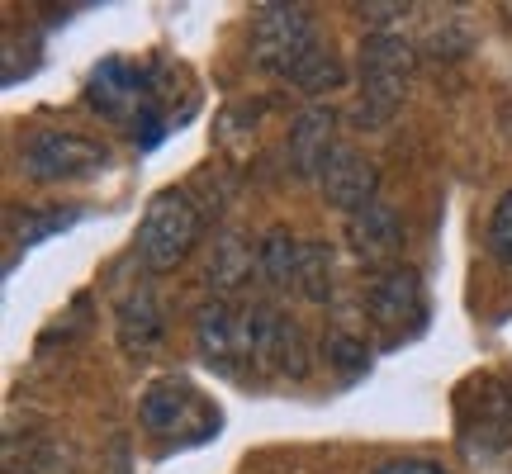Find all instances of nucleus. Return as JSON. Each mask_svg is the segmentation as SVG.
<instances>
[{"mask_svg": "<svg viewBox=\"0 0 512 474\" xmlns=\"http://www.w3.org/2000/svg\"><path fill=\"white\" fill-rule=\"evenodd\" d=\"M408 81H413V48L399 34L366 38V48H361V105H356L361 128L389 124L394 110L403 105V95H408Z\"/></svg>", "mask_w": 512, "mask_h": 474, "instance_id": "1", "label": "nucleus"}, {"mask_svg": "<svg viewBox=\"0 0 512 474\" xmlns=\"http://www.w3.org/2000/svg\"><path fill=\"white\" fill-rule=\"evenodd\" d=\"M200 209L190 204L185 190H162V195H152L143 214V228H138V247H143V261L152 271H171V266H181L190 247L200 242Z\"/></svg>", "mask_w": 512, "mask_h": 474, "instance_id": "2", "label": "nucleus"}, {"mask_svg": "<svg viewBox=\"0 0 512 474\" xmlns=\"http://www.w3.org/2000/svg\"><path fill=\"white\" fill-rule=\"evenodd\" d=\"M313 53H318V34L299 5H261V15L252 19V62L261 72L294 76Z\"/></svg>", "mask_w": 512, "mask_h": 474, "instance_id": "3", "label": "nucleus"}, {"mask_svg": "<svg viewBox=\"0 0 512 474\" xmlns=\"http://www.w3.org/2000/svg\"><path fill=\"white\" fill-rule=\"evenodd\" d=\"M86 100H91L100 114H110V119H119V124H128V128H138L143 119H157V114L166 119L162 86H152L147 72H138L133 62H119V57L100 62L91 72Z\"/></svg>", "mask_w": 512, "mask_h": 474, "instance_id": "4", "label": "nucleus"}, {"mask_svg": "<svg viewBox=\"0 0 512 474\" xmlns=\"http://www.w3.org/2000/svg\"><path fill=\"white\" fill-rule=\"evenodd\" d=\"M105 166H110V152L81 133H38L24 147V176L38 185L86 181V176H100Z\"/></svg>", "mask_w": 512, "mask_h": 474, "instance_id": "5", "label": "nucleus"}, {"mask_svg": "<svg viewBox=\"0 0 512 474\" xmlns=\"http://www.w3.org/2000/svg\"><path fill=\"white\" fill-rule=\"evenodd\" d=\"M143 422H147V432L181 437L185 427H195V437H214V432H219V408L204 399L195 384L166 380V384H152V389H147Z\"/></svg>", "mask_w": 512, "mask_h": 474, "instance_id": "6", "label": "nucleus"}, {"mask_svg": "<svg viewBox=\"0 0 512 474\" xmlns=\"http://www.w3.org/2000/svg\"><path fill=\"white\" fill-rule=\"evenodd\" d=\"M195 347L204 351V361L223 370V375H252V347H247V313L228 309V304H204L195 318Z\"/></svg>", "mask_w": 512, "mask_h": 474, "instance_id": "7", "label": "nucleus"}, {"mask_svg": "<svg viewBox=\"0 0 512 474\" xmlns=\"http://www.w3.org/2000/svg\"><path fill=\"white\" fill-rule=\"evenodd\" d=\"M318 185H323V200L332 209H342V214H356V209H366L375 204V185H380V171L370 157H361L356 147H337L323 171H318Z\"/></svg>", "mask_w": 512, "mask_h": 474, "instance_id": "8", "label": "nucleus"}, {"mask_svg": "<svg viewBox=\"0 0 512 474\" xmlns=\"http://www.w3.org/2000/svg\"><path fill=\"white\" fill-rule=\"evenodd\" d=\"M347 242L351 252L361 256L366 266H384V261H394L403 247V228H399V214L389 209V204H366V209H356L347 219Z\"/></svg>", "mask_w": 512, "mask_h": 474, "instance_id": "9", "label": "nucleus"}, {"mask_svg": "<svg viewBox=\"0 0 512 474\" xmlns=\"http://www.w3.org/2000/svg\"><path fill=\"white\" fill-rule=\"evenodd\" d=\"M370 313L389 332H403V323H422V285L413 271H384L370 280Z\"/></svg>", "mask_w": 512, "mask_h": 474, "instance_id": "10", "label": "nucleus"}, {"mask_svg": "<svg viewBox=\"0 0 512 474\" xmlns=\"http://www.w3.org/2000/svg\"><path fill=\"white\" fill-rule=\"evenodd\" d=\"M337 143H332V110H304L290 128V162L299 176H318Z\"/></svg>", "mask_w": 512, "mask_h": 474, "instance_id": "11", "label": "nucleus"}, {"mask_svg": "<svg viewBox=\"0 0 512 474\" xmlns=\"http://www.w3.org/2000/svg\"><path fill=\"white\" fill-rule=\"evenodd\" d=\"M157 337H162V304H157V294L152 290L128 294L124 304H119V342L133 356H143Z\"/></svg>", "mask_w": 512, "mask_h": 474, "instance_id": "12", "label": "nucleus"}, {"mask_svg": "<svg viewBox=\"0 0 512 474\" xmlns=\"http://www.w3.org/2000/svg\"><path fill=\"white\" fill-rule=\"evenodd\" d=\"M256 271H261V280H266V285H275V290H290L294 275H299V242H294V233L271 228V233L261 237V247H256Z\"/></svg>", "mask_w": 512, "mask_h": 474, "instance_id": "13", "label": "nucleus"}, {"mask_svg": "<svg viewBox=\"0 0 512 474\" xmlns=\"http://www.w3.org/2000/svg\"><path fill=\"white\" fill-rule=\"evenodd\" d=\"M252 266H256L252 247H247L238 233H223L219 242H214V256H209V285H214V290H238L242 280L252 275Z\"/></svg>", "mask_w": 512, "mask_h": 474, "instance_id": "14", "label": "nucleus"}, {"mask_svg": "<svg viewBox=\"0 0 512 474\" xmlns=\"http://www.w3.org/2000/svg\"><path fill=\"white\" fill-rule=\"evenodd\" d=\"M294 290L323 304L332 294V247L328 242H299V275H294Z\"/></svg>", "mask_w": 512, "mask_h": 474, "instance_id": "15", "label": "nucleus"}, {"mask_svg": "<svg viewBox=\"0 0 512 474\" xmlns=\"http://www.w3.org/2000/svg\"><path fill=\"white\" fill-rule=\"evenodd\" d=\"M290 81H294V86H299L304 95H323V91H332V86H342V62L318 48V53H313L309 62H304V67L290 76Z\"/></svg>", "mask_w": 512, "mask_h": 474, "instance_id": "16", "label": "nucleus"}, {"mask_svg": "<svg viewBox=\"0 0 512 474\" xmlns=\"http://www.w3.org/2000/svg\"><path fill=\"white\" fill-rule=\"evenodd\" d=\"M489 252L512 271V190L498 195L494 214H489Z\"/></svg>", "mask_w": 512, "mask_h": 474, "instance_id": "17", "label": "nucleus"}, {"mask_svg": "<svg viewBox=\"0 0 512 474\" xmlns=\"http://www.w3.org/2000/svg\"><path fill=\"white\" fill-rule=\"evenodd\" d=\"M323 351H328V361L337 365V370H342L347 380H351V375H361V370L370 365V361H366V347H361L356 337H347V332H332L328 347H323Z\"/></svg>", "mask_w": 512, "mask_h": 474, "instance_id": "18", "label": "nucleus"}, {"mask_svg": "<svg viewBox=\"0 0 512 474\" xmlns=\"http://www.w3.org/2000/svg\"><path fill=\"white\" fill-rule=\"evenodd\" d=\"M72 223H76V214H43V219H29V223H24V237H19V242H38V237L72 228Z\"/></svg>", "mask_w": 512, "mask_h": 474, "instance_id": "19", "label": "nucleus"}, {"mask_svg": "<svg viewBox=\"0 0 512 474\" xmlns=\"http://www.w3.org/2000/svg\"><path fill=\"white\" fill-rule=\"evenodd\" d=\"M375 474H446V470H441L437 460H389Z\"/></svg>", "mask_w": 512, "mask_h": 474, "instance_id": "20", "label": "nucleus"}]
</instances>
